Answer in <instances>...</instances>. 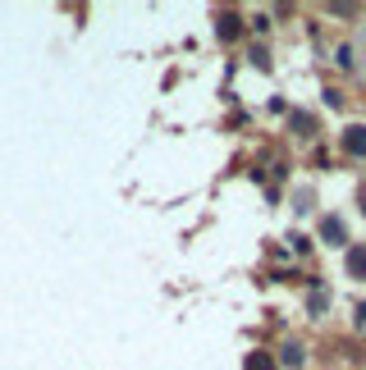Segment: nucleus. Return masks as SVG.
<instances>
[{
	"label": "nucleus",
	"mask_w": 366,
	"mask_h": 370,
	"mask_svg": "<svg viewBox=\"0 0 366 370\" xmlns=\"http://www.w3.org/2000/svg\"><path fill=\"white\" fill-rule=\"evenodd\" d=\"M344 151L348 155H366V128L362 124H353V128L344 133Z\"/></svg>",
	"instance_id": "1"
},
{
	"label": "nucleus",
	"mask_w": 366,
	"mask_h": 370,
	"mask_svg": "<svg viewBox=\"0 0 366 370\" xmlns=\"http://www.w3.org/2000/svg\"><path fill=\"white\" fill-rule=\"evenodd\" d=\"M348 274H366V247H348Z\"/></svg>",
	"instance_id": "2"
},
{
	"label": "nucleus",
	"mask_w": 366,
	"mask_h": 370,
	"mask_svg": "<svg viewBox=\"0 0 366 370\" xmlns=\"http://www.w3.org/2000/svg\"><path fill=\"white\" fill-rule=\"evenodd\" d=\"M243 370H275V361L266 357V352H252V357H247V366Z\"/></svg>",
	"instance_id": "3"
},
{
	"label": "nucleus",
	"mask_w": 366,
	"mask_h": 370,
	"mask_svg": "<svg viewBox=\"0 0 366 370\" xmlns=\"http://www.w3.org/2000/svg\"><path fill=\"white\" fill-rule=\"evenodd\" d=\"M220 37H224V42L238 37V19H233V14H220Z\"/></svg>",
	"instance_id": "4"
},
{
	"label": "nucleus",
	"mask_w": 366,
	"mask_h": 370,
	"mask_svg": "<svg viewBox=\"0 0 366 370\" xmlns=\"http://www.w3.org/2000/svg\"><path fill=\"white\" fill-rule=\"evenodd\" d=\"M279 361H284V366H302V348H298V343H289V348L279 352Z\"/></svg>",
	"instance_id": "5"
},
{
	"label": "nucleus",
	"mask_w": 366,
	"mask_h": 370,
	"mask_svg": "<svg viewBox=\"0 0 366 370\" xmlns=\"http://www.w3.org/2000/svg\"><path fill=\"white\" fill-rule=\"evenodd\" d=\"M321 233H325V238H334V242H344V224H339V219H325Z\"/></svg>",
	"instance_id": "6"
},
{
	"label": "nucleus",
	"mask_w": 366,
	"mask_h": 370,
	"mask_svg": "<svg viewBox=\"0 0 366 370\" xmlns=\"http://www.w3.org/2000/svg\"><path fill=\"white\" fill-rule=\"evenodd\" d=\"M334 65L348 69V65H353V51H348V46H339V51H334Z\"/></svg>",
	"instance_id": "7"
},
{
	"label": "nucleus",
	"mask_w": 366,
	"mask_h": 370,
	"mask_svg": "<svg viewBox=\"0 0 366 370\" xmlns=\"http://www.w3.org/2000/svg\"><path fill=\"white\" fill-rule=\"evenodd\" d=\"M357 325H362V329H366V302H362V306H357Z\"/></svg>",
	"instance_id": "8"
}]
</instances>
